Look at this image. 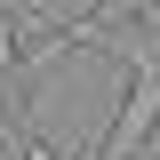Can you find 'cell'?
<instances>
[{
  "mask_svg": "<svg viewBox=\"0 0 160 160\" xmlns=\"http://www.w3.org/2000/svg\"><path fill=\"white\" fill-rule=\"evenodd\" d=\"M152 128H160V48H144L128 64V96H120L112 128H104V160H136Z\"/></svg>",
  "mask_w": 160,
  "mask_h": 160,
  "instance_id": "1",
  "label": "cell"
},
{
  "mask_svg": "<svg viewBox=\"0 0 160 160\" xmlns=\"http://www.w3.org/2000/svg\"><path fill=\"white\" fill-rule=\"evenodd\" d=\"M8 64H16V16L0 8V136H8Z\"/></svg>",
  "mask_w": 160,
  "mask_h": 160,
  "instance_id": "2",
  "label": "cell"
},
{
  "mask_svg": "<svg viewBox=\"0 0 160 160\" xmlns=\"http://www.w3.org/2000/svg\"><path fill=\"white\" fill-rule=\"evenodd\" d=\"M16 160H64V152L40 136V128H24V136H16Z\"/></svg>",
  "mask_w": 160,
  "mask_h": 160,
  "instance_id": "3",
  "label": "cell"
},
{
  "mask_svg": "<svg viewBox=\"0 0 160 160\" xmlns=\"http://www.w3.org/2000/svg\"><path fill=\"white\" fill-rule=\"evenodd\" d=\"M144 32H152V40H160V8H144Z\"/></svg>",
  "mask_w": 160,
  "mask_h": 160,
  "instance_id": "4",
  "label": "cell"
}]
</instances>
